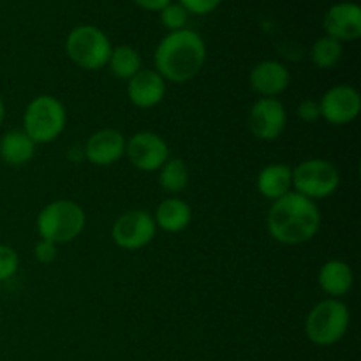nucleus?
I'll use <instances>...</instances> for the list:
<instances>
[{
  "mask_svg": "<svg viewBox=\"0 0 361 361\" xmlns=\"http://www.w3.org/2000/svg\"><path fill=\"white\" fill-rule=\"evenodd\" d=\"M267 224L270 236L279 243L302 245L310 242L319 231L321 212L316 201L291 190L274 201Z\"/></svg>",
  "mask_w": 361,
  "mask_h": 361,
  "instance_id": "f257e3e1",
  "label": "nucleus"
},
{
  "mask_svg": "<svg viewBox=\"0 0 361 361\" xmlns=\"http://www.w3.org/2000/svg\"><path fill=\"white\" fill-rule=\"evenodd\" d=\"M155 71L171 83H187L207 62V44L197 32L182 28L161 39L154 53Z\"/></svg>",
  "mask_w": 361,
  "mask_h": 361,
  "instance_id": "f03ea898",
  "label": "nucleus"
},
{
  "mask_svg": "<svg viewBox=\"0 0 361 361\" xmlns=\"http://www.w3.org/2000/svg\"><path fill=\"white\" fill-rule=\"evenodd\" d=\"M87 224L85 210L71 200H56L46 204L37 215V233L41 240L60 245L76 240Z\"/></svg>",
  "mask_w": 361,
  "mask_h": 361,
  "instance_id": "7ed1b4c3",
  "label": "nucleus"
},
{
  "mask_svg": "<svg viewBox=\"0 0 361 361\" xmlns=\"http://www.w3.org/2000/svg\"><path fill=\"white\" fill-rule=\"evenodd\" d=\"M67 111L53 95H39L28 102L23 113V133L35 145H48L66 130Z\"/></svg>",
  "mask_w": 361,
  "mask_h": 361,
  "instance_id": "20e7f679",
  "label": "nucleus"
},
{
  "mask_svg": "<svg viewBox=\"0 0 361 361\" xmlns=\"http://www.w3.org/2000/svg\"><path fill=\"white\" fill-rule=\"evenodd\" d=\"M349 321L351 314L348 305L342 300L326 298L310 309L305 319V334L312 344L328 348L344 338Z\"/></svg>",
  "mask_w": 361,
  "mask_h": 361,
  "instance_id": "39448f33",
  "label": "nucleus"
},
{
  "mask_svg": "<svg viewBox=\"0 0 361 361\" xmlns=\"http://www.w3.org/2000/svg\"><path fill=\"white\" fill-rule=\"evenodd\" d=\"M111 42L101 28L80 25L66 39V53L73 63L85 71L104 69L111 56Z\"/></svg>",
  "mask_w": 361,
  "mask_h": 361,
  "instance_id": "423d86ee",
  "label": "nucleus"
},
{
  "mask_svg": "<svg viewBox=\"0 0 361 361\" xmlns=\"http://www.w3.org/2000/svg\"><path fill=\"white\" fill-rule=\"evenodd\" d=\"M341 185L338 169L324 159H309L293 169V189L309 200H326Z\"/></svg>",
  "mask_w": 361,
  "mask_h": 361,
  "instance_id": "0eeeda50",
  "label": "nucleus"
},
{
  "mask_svg": "<svg viewBox=\"0 0 361 361\" xmlns=\"http://www.w3.org/2000/svg\"><path fill=\"white\" fill-rule=\"evenodd\" d=\"M157 226L147 210H127L111 228V238L123 250H140L155 238Z\"/></svg>",
  "mask_w": 361,
  "mask_h": 361,
  "instance_id": "6e6552de",
  "label": "nucleus"
},
{
  "mask_svg": "<svg viewBox=\"0 0 361 361\" xmlns=\"http://www.w3.org/2000/svg\"><path fill=\"white\" fill-rule=\"evenodd\" d=\"M126 155L137 171L152 173L159 171L168 161L169 147L159 134L143 130L126 141Z\"/></svg>",
  "mask_w": 361,
  "mask_h": 361,
  "instance_id": "1a4fd4ad",
  "label": "nucleus"
},
{
  "mask_svg": "<svg viewBox=\"0 0 361 361\" xmlns=\"http://www.w3.org/2000/svg\"><path fill=\"white\" fill-rule=\"evenodd\" d=\"M288 113L284 104L274 97H259L249 111V130L261 141H275L284 133Z\"/></svg>",
  "mask_w": 361,
  "mask_h": 361,
  "instance_id": "9d476101",
  "label": "nucleus"
},
{
  "mask_svg": "<svg viewBox=\"0 0 361 361\" xmlns=\"http://www.w3.org/2000/svg\"><path fill=\"white\" fill-rule=\"evenodd\" d=\"M321 118L330 126H348L358 118L361 111L360 92L349 85H335L324 92L319 101Z\"/></svg>",
  "mask_w": 361,
  "mask_h": 361,
  "instance_id": "9b49d317",
  "label": "nucleus"
},
{
  "mask_svg": "<svg viewBox=\"0 0 361 361\" xmlns=\"http://www.w3.org/2000/svg\"><path fill=\"white\" fill-rule=\"evenodd\" d=\"M323 27L328 37L337 39L338 42L356 41L361 35L360 6L355 2L334 4L324 14Z\"/></svg>",
  "mask_w": 361,
  "mask_h": 361,
  "instance_id": "f8f14e48",
  "label": "nucleus"
},
{
  "mask_svg": "<svg viewBox=\"0 0 361 361\" xmlns=\"http://www.w3.org/2000/svg\"><path fill=\"white\" fill-rule=\"evenodd\" d=\"M126 136L116 129H101L85 143V157L94 166H111L126 155Z\"/></svg>",
  "mask_w": 361,
  "mask_h": 361,
  "instance_id": "ddd939ff",
  "label": "nucleus"
},
{
  "mask_svg": "<svg viewBox=\"0 0 361 361\" xmlns=\"http://www.w3.org/2000/svg\"><path fill=\"white\" fill-rule=\"evenodd\" d=\"M250 88L261 97H274L288 90L291 83V74L284 63L277 60H263L256 63L249 74Z\"/></svg>",
  "mask_w": 361,
  "mask_h": 361,
  "instance_id": "4468645a",
  "label": "nucleus"
},
{
  "mask_svg": "<svg viewBox=\"0 0 361 361\" xmlns=\"http://www.w3.org/2000/svg\"><path fill=\"white\" fill-rule=\"evenodd\" d=\"M164 95L166 81L155 69H141L127 81V97L140 109L155 108Z\"/></svg>",
  "mask_w": 361,
  "mask_h": 361,
  "instance_id": "2eb2a0df",
  "label": "nucleus"
},
{
  "mask_svg": "<svg viewBox=\"0 0 361 361\" xmlns=\"http://www.w3.org/2000/svg\"><path fill=\"white\" fill-rule=\"evenodd\" d=\"M317 282L330 298L341 300L342 296L351 291L353 284H355V274L345 261L330 259L321 267Z\"/></svg>",
  "mask_w": 361,
  "mask_h": 361,
  "instance_id": "dca6fc26",
  "label": "nucleus"
},
{
  "mask_svg": "<svg viewBox=\"0 0 361 361\" xmlns=\"http://www.w3.org/2000/svg\"><path fill=\"white\" fill-rule=\"evenodd\" d=\"M257 192L267 200L275 201L293 189V169L284 162H271L264 166L256 180Z\"/></svg>",
  "mask_w": 361,
  "mask_h": 361,
  "instance_id": "f3484780",
  "label": "nucleus"
},
{
  "mask_svg": "<svg viewBox=\"0 0 361 361\" xmlns=\"http://www.w3.org/2000/svg\"><path fill=\"white\" fill-rule=\"evenodd\" d=\"M155 226L166 233H182L192 222V210L189 203L180 197H168L161 201L154 215Z\"/></svg>",
  "mask_w": 361,
  "mask_h": 361,
  "instance_id": "a211bd4d",
  "label": "nucleus"
},
{
  "mask_svg": "<svg viewBox=\"0 0 361 361\" xmlns=\"http://www.w3.org/2000/svg\"><path fill=\"white\" fill-rule=\"evenodd\" d=\"M37 145L23 133V129L9 130L0 140V159L7 166L20 168L32 161Z\"/></svg>",
  "mask_w": 361,
  "mask_h": 361,
  "instance_id": "6ab92c4d",
  "label": "nucleus"
},
{
  "mask_svg": "<svg viewBox=\"0 0 361 361\" xmlns=\"http://www.w3.org/2000/svg\"><path fill=\"white\" fill-rule=\"evenodd\" d=\"M108 67L113 73V76H116L118 80L129 81L134 74H137L143 69V60H141L137 49H134L133 46L123 44L111 49Z\"/></svg>",
  "mask_w": 361,
  "mask_h": 361,
  "instance_id": "aec40b11",
  "label": "nucleus"
},
{
  "mask_svg": "<svg viewBox=\"0 0 361 361\" xmlns=\"http://www.w3.org/2000/svg\"><path fill=\"white\" fill-rule=\"evenodd\" d=\"M159 185L169 194H178L189 185V168L182 159H168L159 169Z\"/></svg>",
  "mask_w": 361,
  "mask_h": 361,
  "instance_id": "412c9836",
  "label": "nucleus"
},
{
  "mask_svg": "<svg viewBox=\"0 0 361 361\" xmlns=\"http://www.w3.org/2000/svg\"><path fill=\"white\" fill-rule=\"evenodd\" d=\"M342 59V42L334 37H319L310 49V60L317 69H334Z\"/></svg>",
  "mask_w": 361,
  "mask_h": 361,
  "instance_id": "4be33fe9",
  "label": "nucleus"
},
{
  "mask_svg": "<svg viewBox=\"0 0 361 361\" xmlns=\"http://www.w3.org/2000/svg\"><path fill=\"white\" fill-rule=\"evenodd\" d=\"M161 23L168 28L169 32H176L185 28L187 20H189V13L183 6H180L178 2H171L161 11Z\"/></svg>",
  "mask_w": 361,
  "mask_h": 361,
  "instance_id": "5701e85b",
  "label": "nucleus"
},
{
  "mask_svg": "<svg viewBox=\"0 0 361 361\" xmlns=\"http://www.w3.org/2000/svg\"><path fill=\"white\" fill-rule=\"evenodd\" d=\"M20 267L18 252L9 245H0V282H6L16 275Z\"/></svg>",
  "mask_w": 361,
  "mask_h": 361,
  "instance_id": "b1692460",
  "label": "nucleus"
},
{
  "mask_svg": "<svg viewBox=\"0 0 361 361\" xmlns=\"http://www.w3.org/2000/svg\"><path fill=\"white\" fill-rule=\"evenodd\" d=\"M221 2L222 0H178L180 6L185 7L187 13L197 14V16H203V14L215 11L221 6Z\"/></svg>",
  "mask_w": 361,
  "mask_h": 361,
  "instance_id": "393cba45",
  "label": "nucleus"
},
{
  "mask_svg": "<svg viewBox=\"0 0 361 361\" xmlns=\"http://www.w3.org/2000/svg\"><path fill=\"white\" fill-rule=\"evenodd\" d=\"M296 113H298L300 120H303V122H307V123L317 122V120L321 118L319 102L314 101V99H305V101L300 102Z\"/></svg>",
  "mask_w": 361,
  "mask_h": 361,
  "instance_id": "a878e982",
  "label": "nucleus"
},
{
  "mask_svg": "<svg viewBox=\"0 0 361 361\" xmlns=\"http://www.w3.org/2000/svg\"><path fill=\"white\" fill-rule=\"evenodd\" d=\"M56 254H59V250H56V245H55V243L48 242V240H39L37 245L34 247L35 259H37L39 263H42V264L53 263V261L56 259Z\"/></svg>",
  "mask_w": 361,
  "mask_h": 361,
  "instance_id": "bb28decb",
  "label": "nucleus"
},
{
  "mask_svg": "<svg viewBox=\"0 0 361 361\" xmlns=\"http://www.w3.org/2000/svg\"><path fill=\"white\" fill-rule=\"evenodd\" d=\"M137 7L145 11H154V13H161L168 4H171V0H133Z\"/></svg>",
  "mask_w": 361,
  "mask_h": 361,
  "instance_id": "cd10ccee",
  "label": "nucleus"
},
{
  "mask_svg": "<svg viewBox=\"0 0 361 361\" xmlns=\"http://www.w3.org/2000/svg\"><path fill=\"white\" fill-rule=\"evenodd\" d=\"M4 118H6V104H4L2 97H0V126L4 123Z\"/></svg>",
  "mask_w": 361,
  "mask_h": 361,
  "instance_id": "c85d7f7f",
  "label": "nucleus"
}]
</instances>
